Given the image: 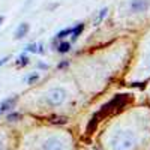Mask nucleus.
<instances>
[{
    "mask_svg": "<svg viewBox=\"0 0 150 150\" xmlns=\"http://www.w3.org/2000/svg\"><path fill=\"white\" fill-rule=\"evenodd\" d=\"M65 99H66V90L62 89V87H56L45 96V102L51 107H56V105H60Z\"/></svg>",
    "mask_w": 150,
    "mask_h": 150,
    "instance_id": "3",
    "label": "nucleus"
},
{
    "mask_svg": "<svg viewBox=\"0 0 150 150\" xmlns=\"http://www.w3.org/2000/svg\"><path fill=\"white\" fill-rule=\"evenodd\" d=\"M26 53H38V45L36 44L26 45Z\"/></svg>",
    "mask_w": 150,
    "mask_h": 150,
    "instance_id": "13",
    "label": "nucleus"
},
{
    "mask_svg": "<svg viewBox=\"0 0 150 150\" xmlns=\"http://www.w3.org/2000/svg\"><path fill=\"white\" fill-rule=\"evenodd\" d=\"M150 8V0H131L129 9L132 12H144Z\"/></svg>",
    "mask_w": 150,
    "mask_h": 150,
    "instance_id": "4",
    "label": "nucleus"
},
{
    "mask_svg": "<svg viewBox=\"0 0 150 150\" xmlns=\"http://www.w3.org/2000/svg\"><path fill=\"white\" fill-rule=\"evenodd\" d=\"M38 68H41V69H48V65H45V63H38Z\"/></svg>",
    "mask_w": 150,
    "mask_h": 150,
    "instance_id": "18",
    "label": "nucleus"
},
{
    "mask_svg": "<svg viewBox=\"0 0 150 150\" xmlns=\"http://www.w3.org/2000/svg\"><path fill=\"white\" fill-rule=\"evenodd\" d=\"M84 30V24L83 23H80V24H77V26L74 27V32H72V36H71V41L72 42H75L78 39V36L81 35V32Z\"/></svg>",
    "mask_w": 150,
    "mask_h": 150,
    "instance_id": "8",
    "label": "nucleus"
},
{
    "mask_svg": "<svg viewBox=\"0 0 150 150\" xmlns=\"http://www.w3.org/2000/svg\"><path fill=\"white\" fill-rule=\"evenodd\" d=\"M38 53H41V54L44 53V45L42 44H38Z\"/></svg>",
    "mask_w": 150,
    "mask_h": 150,
    "instance_id": "17",
    "label": "nucleus"
},
{
    "mask_svg": "<svg viewBox=\"0 0 150 150\" xmlns=\"http://www.w3.org/2000/svg\"><path fill=\"white\" fill-rule=\"evenodd\" d=\"M125 102H126V96H125V95L116 96L114 99H111L108 104H105V105L101 108V111L96 112V114L93 116V119H95L96 122H99V117H101V116H107V114H110V112H112V111H116V110L122 108V107L125 105Z\"/></svg>",
    "mask_w": 150,
    "mask_h": 150,
    "instance_id": "1",
    "label": "nucleus"
},
{
    "mask_svg": "<svg viewBox=\"0 0 150 150\" xmlns=\"http://www.w3.org/2000/svg\"><path fill=\"white\" fill-rule=\"evenodd\" d=\"M5 21V17H2V15H0V26H2V23Z\"/></svg>",
    "mask_w": 150,
    "mask_h": 150,
    "instance_id": "20",
    "label": "nucleus"
},
{
    "mask_svg": "<svg viewBox=\"0 0 150 150\" xmlns=\"http://www.w3.org/2000/svg\"><path fill=\"white\" fill-rule=\"evenodd\" d=\"M11 59V56H5V57H2V59H0V68H2L5 63H6V62Z\"/></svg>",
    "mask_w": 150,
    "mask_h": 150,
    "instance_id": "16",
    "label": "nucleus"
},
{
    "mask_svg": "<svg viewBox=\"0 0 150 150\" xmlns=\"http://www.w3.org/2000/svg\"><path fill=\"white\" fill-rule=\"evenodd\" d=\"M44 150H63V144L56 138H50L45 141V144L42 146Z\"/></svg>",
    "mask_w": 150,
    "mask_h": 150,
    "instance_id": "5",
    "label": "nucleus"
},
{
    "mask_svg": "<svg viewBox=\"0 0 150 150\" xmlns=\"http://www.w3.org/2000/svg\"><path fill=\"white\" fill-rule=\"evenodd\" d=\"M26 80H27V83H29V84H33L35 81L39 80V75H38V74H32V75H29V77H27Z\"/></svg>",
    "mask_w": 150,
    "mask_h": 150,
    "instance_id": "14",
    "label": "nucleus"
},
{
    "mask_svg": "<svg viewBox=\"0 0 150 150\" xmlns=\"http://www.w3.org/2000/svg\"><path fill=\"white\" fill-rule=\"evenodd\" d=\"M3 149V146H2V141H0V150H2Z\"/></svg>",
    "mask_w": 150,
    "mask_h": 150,
    "instance_id": "21",
    "label": "nucleus"
},
{
    "mask_svg": "<svg viewBox=\"0 0 150 150\" xmlns=\"http://www.w3.org/2000/svg\"><path fill=\"white\" fill-rule=\"evenodd\" d=\"M69 65V62H62L60 63V68H63V66H68Z\"/></svg>",
    "mask_w": 150,
    "mask_h": 150,
    "instance_id": "19",
    "label": "nucleus"
},
{
    "mask_svg": "<svg viewBox=\"0 0 150 150\" xmlns=\"http://www.w3.org/2000/svg\"><path fill=\"white\" fill-rule=\"evenodd\" d=\"M112 143H114V147L116 150H129L134 144V137L131 132H125V131H120L114 135L112 138Z\"/></svg>",
    "mask_w": 150,
    "mask_h": 150,
    "instance_id": "2",
    "label": "nucleus"
},
{
    "mask_svg": "<svg viewBox=\"0 0 150 150\" xmlns=\"http://www.w3.org/2000/svg\"><path fill=\"white\" fill-rule=\"evenodd\" d=\"M17 99H18L17 96H12V98L5 99V101H3L2 104H0V112L3 114L5 111H9L11 108H14V105L17 104Z\"/></svg>",
    "mask_w": 150,
    "mask_h": 150,
    "instance_id": "6",
    "label": "nucleus"
},
{
    "mask_svg": "<svg viewBox=\"0 0 150 150\" xmlns=\"http://www.w3.org/2000/svg\"><path fill=\"white\" fill-rule=\"evenodd\" d=\"M26 65H29V57L26 54H21L18 57V60H17V66L23 68V66H26Z\"/></svg>",
    "mask_w": 150,
    "mask_h": 150,
    "instance_id": "12",
    "label": "nucleus"
},
{
    "mask_svg": "<svg viewBox=\"0 0 150 150\" xmlns=\"http://www.w3.org/2000/svg\"><path fill=\"white\" fill-rule=\"evenodd\" d=\"M71 50V42H62L57 45V51L59 53H68Z\"/></svg>",
    "mask_w": 150,
    "mask_h": 150,
    "instance_id": "11",
    "label": "nucleus"
},
{
    "mask_svg": "<svg viewBox=\"0 0 150 150\" xmlns=\"http://www.w3.org/2000/svg\"><path fill=\"white\" fill-rule=\"evenodd\" d=\"M107 12H108V8H104V9H101L99 11V14H98V17L95 18V23H93V26H99L101 24V21L107 17Z\"/></svg>",
    "mask_w": 150,
    "mask_h": 150,
    "instance_id": "9",
    "label": "nucleus"
},
{
    "mask_svg": "<svg viewBox=\"0 0 150 150\" xmlns=\"http://www.w3.org/2000/svg\"><path fill=\"white\" fill-rule=\"evenodd\" d=\"M21 116L18 114V112H11V114H8V120H11V122H15L17 119H20Z\"/></svg>",
    "mask_w": 150,
    "mask_h": 150,
    "instance_id": "15",
    "label": "nucleus"
},
{
    "mask_svg": "<svg viewBox=\"0 0 150 150\" xmlns=\"http://www.w3.org/2000/svg\"><path fill=\"white\" fill-rule=\"evenodd\" d=\"M27 32H29V24L27 23H21L20 26L17 27V30H15V39H21V38H24L27 35Z\"/></svg>",
    "mask_w": 150,
    "mask_h": 150,
    "instance_id": "7",
    "label": "nucleus"
},
{
    "mask_svg": "<svg viewBox=\"0 0 150 150\" xmlns=\"http://www.w3.org/2000/svg\"><path fill=\"white\" fill-rule=\"evenodd\" d=\"M72 32H74V29H63V30H60L59 33H57V36H56V39H63V38H66V36H72Z\"/></svg>",
    "mask_w": 150,
    "mask_h": 150,
    "instance_id": "10",
    "label": "nucleus"
}]
</instances>
